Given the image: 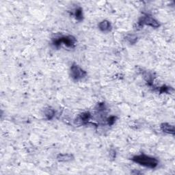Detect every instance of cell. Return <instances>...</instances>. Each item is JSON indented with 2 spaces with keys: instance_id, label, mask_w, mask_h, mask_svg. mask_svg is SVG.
<instances>
[{
  "instance_id": "12",
  "label": "cell",
  "mask_w": 175,
  "mask_h": 175,
  "mask_svg": "<svg viewBox=\"0 0 175 175\" xmlns=\"http://www.w3.org/2000/svg\"><path fill=\"white\" fill-rule=\"evenodd\" d=\"M116 118L115 116H110L109 119H107V123L109 124V125H112L114 123H115Z\"/></svg>"
},
{
  "instance_id": "2",
  "label": "cell",
  "mask_w": 175,
  "mask_h": 175,
  "mask_svg": "<svg viewBox=\"0 0 175 175\" xmlns=\"http://www.w3.org/2000/svg\"><path fill=\"white\" fill-rule=\"evenodd\" d=\"M64 44L65 46L68 47L70 48L75 47L77 44V40L75 37L72 36H61L59 38L55 39L53 41V45L56 47H59Z\"/></svg>"
},
{
  "instance_id": "3",
  "label": "cell",
  "mask_w": 175,
  "mask_h": 175,
  "mask_svg": "<svg viewBox=\"0 0 175 175\" xmlns=\"http://www.w3.org/2000/svg\"><path fill=\"white\" fill-rule=\"evenodd\" d=\"M144 25L151 26L155 28H159L160 25L159 22H158L155 19H154L152 16L149 15L142 16V17L139 20L138 23H137V25L140 27V28H142Z\"/></svg>"
},
{
  "instance_id": "9",
  "label": "cell",
  "mask_w": 175,
  "mask_h": 175,
  "mask_svg": "<svg viewBox=\"0 0 175 175\" xmlns=\"http://www.w3.org/2000/svg\"><path fill=\"white\" fill-rule=\"evenodd\" d=\"M55 111L54 110H53L52 108H49L46 109L44 112V115H45V117L46 119L47 120H52L53 117L55 116Z\"/></svg>"
},
{
  "instance_id": "8",
  "label": "cell",
  "mask_w": 175,
  "mask_h": 175,
  "mask_svg": "<svg viewBox=\"0 0 175 175\" xmlns=\"http://www.w3.org/2000/svg\"><path fill=\"white\" fill-rule=\"evenodd\" d=\"M73 159L71 154H59L57 156V159L59 161H69Z\"/></svg>"
},
{
  "instance_id": "4",
  "label": "cell",
  "mask_w": 175,
  "mask_h": 175,
  "mask_svg": "<svg viewBox=\"0 0 175 175\" xmlns=\"http://www.w3.org/2000/svg\"><path fill=\"white\" fill-rule=\"evenodd\" d=\"M86 75V72L82 68L77 65L76 64L73 65L70 67V76L75 80H79L83 79Z\"/></svg>"
},
{
  "instance_id": "11",
  "label": "cell",
  "mask_w": 175,
  "mask_h": 175,
  "mask_svg": "<svg viewBox=\"0 0 175 175\" xmlns=\"http://www.w3.org/2000/svg\"><path fill=\"white\" fill-rule=\"evenodd\" d=\"M126 40L131 44H134L137 42V37L133 34H129L126 36Z\"/></svg>"
},
{
  "instance_id": "5",
  "label": "cell",
  "mask_w": 175,
  "mask_h": 175,
  "mask_svg": "<svg viewBox=\"0 0 175 175\" xmlns=\"http://www.w3.org/2000/svg\"><path fill=\"white\" fill-rule=\"evenodd\" d=\"M161 129L164 133H166L168 134H174V127L168 123H163L161 125Z\"/></svg>"
},
{
  "instance_id": "1",
  "label": "cell",
  "mask_w": 175,
  "mask_h": 175,
  "mask_svg": "<svg viewBox=\"0 0 175 175\" xmlns=\"http://www.w3.org/2000/svg\"><path fill=\"white\" fill-rule=\"evenodd\" d=\"M132 160L134 162L139 164L141 166L150 168H156L159 164V161L156 158L147 156L146 155H139L134 156L132 158Z\"/></svg>"
},
{
  "instance_id": "6",
  "label": "cell",
  "mask_w": 175,
  "mask_h": 175,
  "mask_svg": "<svg viewBox=\"0 0 175 175\" xmlns=\"http://www.w3.org/2000/svg\"><path fill=\"white\" fill-rule=\"evenodd\" d=\"M90 119V114L89 112H84L82 113V114H80L76 120L77 121V123H79V124H83L88 123Z\"/></svg>"
},
{
  "instance_id": "7",
  "label": "cell",
  "mask_w": 175,
  "mask_h": 175,
  "mask_svg": "<svg viewBox=\"0 0 175 175\" xmlns=\"http://www.w3.org/2000/svg\"><path fill=\"white\" fill-rule=\"evenodd\" d=\"M99 28L101 30L102 32H106L110 31L111 28H112V26H111L110 23L108 21H107V20H104V21H102L101 22L99 23Z\"/></svg>"
},
{
  "instance_id": "10",
  "label": "cell",
  "mask_w": 175,
  "mask_h": 175,
  "mask_svg": "<svg viewBox=\"0 0 175 175\" xmlns=\"http://www.w3.org/2000/svg\"><path fill=\"white\" fill-rule=\"evenodd\" d=\"M74 15L75 16V19L78 21H82L83 19V12H82V8H77L75 11V13H74Z\"/></svg>"
}]
</instances>
